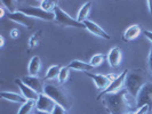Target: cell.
<instances>
[{
    "instance_id": "obj_1",
    "label": "cell",
    "mask_w": 152,
    "mask_h": 114,
    "mask_svg": "<svg viewBox=\"0 0 152 114\" xmlns=\"http://www.w3.org/2000/svg\"><path fill=\"white\" fill-rule=\"evenodd\" d=\"M133 97L128 94L126 89L107 94L104 96L103 105L110 114H130L134 111L132 104Z\"/></svg>"
},
{
    "instance_id": "obj_2",
    "label": "cell",
    "mask_w": 152,
    "mask_h": 114,
    "mask_svg": "<svg viewBox=\"0 0 152 114\" xmlns=\"http://www.w3.org/2000/svg\"><path fill=\"white\" fill-rule=\"evenodd\" d=\"M146 84V74L142 68L132 70L128 72L125 81V88L133 98H136L138 92Z\"/></svg>"
},
{
    "instance_id": "obj_3",
    "label": "cell",
    "mask_w": 152,
    "mask_h": 114,
    "mask_svg": "<svg viewBox=\"0 0 152 114\" xmlns=\"http://www.w3.org/2000/svg\"><path fill=\"white\" fill-rule=\"evenodd\" d=\"M44 94L47 95L49 98H52L57 104L61 105L64 110H70L72 106V102L69 98V96L66 95V92L62 89L60 86H56L53 84H45V90Z\"/></svg>"
},
{
    "instance_id": "obj_4",
    "label": "cell",
    "mask_w": 152,
    "mask_h": 114,
    "mask_svg": "<svg viewBox=\"0 0 152 114\" xmlns=\"http://www.w3.org/2000/svg\"><path fill=\"white\" fill-rule=\"evenodd\" d=\"M54 14H55V22L58 25L62 26H69V28H77V29H85L84 23L78 22L77 20L72 18L68 13H65L63 9L56 6L54 9Z\"/></svg>"
},
{
    "instance_id": "obj_5",
    "label": "cell",
    "mask_w": 152,
    "mask_h": 114,
    "mask_svg": "<svg viewBox=\"0 0 152 114\" xmlns=\"http://www.w3.org/2000/svg\"><path fill=\"white\" fill-rule=\"evenodd\" d=\"M20 12L24 13L31 18H39L44 21H55V14L54 13H48L40 7H33V6H28L20 9Z\"/></svg>"
},
{
    "instance_id": "obj_6",
    "label": "cell",
    "mask_w": 152,
    "mask_h": 114,
    "mask_svg": "<svg viewBox=\"0 0 152 114\" xmlns=\"http://www.w3.org/2000/svg\"><path fill=\"white\" fill-rule=\"evenodd\" d=\"M143 106H149L152 108V84L146 82L143 88L138 92L136 97V107L141 108Z\"/></svg>"
},
{
    "instance_id": "obj_7",
    "label": "cell",
    "mask_w": 152,
    "mask_h": 114,
    "mask_svg": "<svg viewBox=\"0 0 152 114\" xmlns=\"http://www.w3.org/2000/svg\"><path fill=\"white\" fill-rule=\"evenodd\" d=\"M127 74H128V70H124L119 76H117V78L110 84V86L107 87L105 90L99 92V95L97 96V99H99L101 97H103V96H105L107 94H113V92H117V91L121 90L122 87L125 86V81H126Z\"/></svg>"
},
{
    "instance_id": "obj_8",
    "label": "cell",
    "mask_w": 152,
    "mask_h": 114,
    "mask_svg": "<svg viewBox=\"0 0 152 114\" xmlns=\"http://www.w3.org/2000/svg\"><path fill=\"white\" fill-rule=\"evenodd\" d=\"M85 74L87 76H89L91 80L94 81V84L96 86V88L99 89L101 91H104L107 87L110 86V84L113 81L117 78L113 74H109V76H102V74H94L91 72H85Z\"/></svg>"
},
{
    "instance_id": "obj_9",
    "label": "cell",
    "mask_w": 152,
    "mask_h": 114,
    "mask_svg": "<svg viewBox=\"0 0 152 114\" xmlns=\"http://www.w3.org/2000/svg\"><path fill=\"white\" fill-rule=\"evenodd\" d=\"M55 106H56V103L52 98H49L47 95H45V94L39 95L38 100L36 102V107H37L38 111H44V112L52 113L53 110L55 108Z\"/></svg>"
},
{
    "instance_id": "obj_10",
    "label": "cell",
    "mask_w": 152,
    "mask_h": 114,
    "mask_svg": "<svg viewBox=\"0 0 152 114\" xmlns=\"http://www.w3.org/2000/svg\"><path fill=\"white\" fill-rule=\"evenodd\" d=\"M8 18H9L10 21H13V22L17 23V24H21L23 26L28 28V29L33 28V25H34L33 18H31V17H29L28 15H25L24 13L20 12V10L16 12V13H13V14H9V15H8Z\"/></svg>"
},
{
    "instance_id": "obj_11",
    "label": "cell",
    "mask_w": 152,
    "mask_h": 114,
    "mask_svg": "<svg viewBox=\"0 0 152 114\" xmlns=\"http://www.w3.org/2000/svg\"><path fill=\"white\" fill-rule=\"evenodd\" d=\"M22 81L26 84L28 87H30L31 89L38 92L39 95L44 94V90H45V84L42 82L41 79H39L38 76H26L22 79Z\"/></svg>"
},
{
    "instance_id": "obj_12",
    "label": "cell",
    "mask_w": 152,
    "mask_h": 114,
    "mask_svg": "<svg viewBox=\"0 0 152 114\" xmlns=\"http://www.w3.org/2000/svg\"><path fill=\"white\" fill-rule=\"evenodd\" d=\"M15 84L18 86V88H20V90L22 92V95L28 99V100H34V102L38 100L39 94L36 92L33 89H31L30 87H28V86L22 81V79H16Z\"/></svg>"
},
{
    "instance_id": "obj_13",
    "label": "cell",
    "mask_w": 152,
    "mask_h": 114,
    "mask_svg": "<svg viewBox=\"0 0 152 114\" xmlns=\"http://www.w3.org/2000/svg\"><path fill=\"white\" fill-rule=\"evenodd\" d=\"M107 62H109V65L113 68H117L120 65L121 63V48L120 47L115 46L110 49V52L107 54Z\"/></svg>"
},
{
    "instance_id": "obj_14",
    "label": "cell",
    "mask_w": 152,
    "mask_h": 114,
    "mask_svg": "<svg viewBox=\"0 0 152 114\" xmlns=\"http://www.w3.org/2000/svg\"><path fill=\"white\" fill-rule=\"evenodd\" d=\"M84 25H85V29H87L91 34H95V36H97V37H99V38L107 39V40L110 39V36H109L107 32L103 30L99 25H97L95 22L87 20V21H85L84 22Z\"/></svg>"
},
{
    "instance_id": "obj_15",
    "label": "cell",
    "mask_w": 152,
    "mask_h": 114,
    "mask_svg": "<svg viewBox=\"0 0 152 114\" xmlns=\"http://www.w3.org/2000/svg\"><path fill=\"white\" fill-rule=\"evenodd\" d=\"M1 98L13 102V103H17V104H24L28 102V99L25 98L23 95H18L16 92H12V91H2L1 92Z\"/></svg>"
},
{
    "instance_id": "obj_16",
    "label": "cell",
    "mask_w": 152,
    "mask_h": 114,
    "mask_svg": "<svg viewBox=\"0 0 152 114\" xmlns=\"http://www.w3.org/2000/svg\"><path fill=\"white\" fill-rule=\"evenodd\" d=\"M68 68H70V70L83 71V72H91V71H93V70L95 68H93L89 63H86V62H83V61H78V60H75V61L70 62Z\"/></svg>"
},
{
    "instance_id": "obj_17",
    "label": "cell",
    "mask_w": 152,
    "mask_h": 114,
    "mask_svg": "<svg viewBox=\"0 0 152 114\" xmlns=\"http://www.w3.org/2000/svg\"><path fill=\"white\" fill-rule=\"evenodd\" d=\"M141 34V26L140 25H132L124 32V40L125 41H132L136 39Z\"/></svg>"
},
{
    "instance_id": "obj_18",
    "label": "cell",
    "mask_w": 152,
    "mask_h": 114,
    "mask_svg": "<svg viewBox=\"0 0 152 114\" xmlns=\"http://www.w3.org/2000/svg\"><path fill=\"white\" fill-rule=\"evenodd\" d=\"M40 68H41V62H40V58L39 56H33L31 58L30 63H29V76H37V74L40 71Z\"/></svg>"
},
{
    "instance_id": "obj_19",
    "label": "cell",
    "mask_w": 152,
    "mask_h": 114,
    "mask_svg": "<svg viewBox=\"0 0 152 114\" xmlns=\"http://www.w3.org/2000/svg\"><path fill=\"white\" fill-rule=\"evenodd\" d=\"M91 9V1H87L85 5H83V7L80 8L79 13H78V17H77V21L80 23H84L85 21H87V17L89 15Z\"/></svg>"
},
{
    "instance_id": "obj_20",
    "label": "cell",
    "mask_w": 152,
    "mask_h": 114,
    "mask_svg": "<svg viewBox=\"0 0 152 114\" xmlns=\"http://www.w3.org/2000/svg\"><path fill=\"white\" fill-rule=\"evenodd\" d=\"M61 68H62L58 66V65H53V66H50V68L47 70V72H46V79L53 80V79L58 78L60 72H61Z\"/></svg>"
},
{
    "instance_id": "obj_21",
    "label": "cell",
    "mask_w": 152,
    "mask_h": 114,
    "mask_svg": "<svg viewBox=\"0 0 152 114\" xmlns=\"http://www.w3.org/2000/svg\"><path fill=\"white\" fill-rule=\"evenodd\" d=\"M41 33H42V31L39 30V31H37L36 33H33L30 37L29 41H28V46H29L30 49H33L34 47H37V46L39 45V42H40V40H41Z\"/></svg>"
},
{
    "instance_id": "obj_22",
    "label": "cell",
    "mask_w": 152,
    "mask_h": 114,
    "mask_svg": "<svg viewBox=\"0 0 152 114\" xmlns=\"http://www.w3.org/2000/svg\"><path fill=\"white\" fill-rule=\"evenodd\" d=\"M33 107H36V102L34 100H28L26 103L22 104V106L20 107L17 114H30L33 110Z\"/></svg>"
},
{
    "instance_id": "obj_23",
    "label": "cell",
    "mask_w": 152,
    "mask_h": 114,
    "mask_svg": "<svg viewBox=\"0 0 152 114\" xmlns=\"http://www.w3.org/2000/svg\"><path fill=\"white\" fill-rule=\"evenodd\" d=\"M69 76H70V68L68 66H63L61 68V72H60V76L57 78L58 80V84H64L69 80Z\"/></svg>"
},
{
    "instance_id": "obj_24",
    "label": "cell",
    "mask_w": 152,
    "mask_h": 114,
    "mask_svg": "<svg viewBox=\"0 0 152 114\" xmlns=\"http://www.w3.org/2000/svg\"><path fill=\"white\" fill-rule=\"evenodd\" d=\"M56 2L55 1H50V0H44L40 2V8H42L44 10L48 12V13H54V9L56 7Z\"/></svg>"
},
{
    "instance_id": "obj_25",
    "label": "cell",
    "mask_w": 152,
    "mask_h": 114,
    "mask_svg": "<svg viewBox=\"0 0 152 114\" xmlns=\"http://www.w3.org/2000/svg\"><path fill=\"white\" fill-rule=\"evenodd\" d=\"M103 62H104V55H102V54H96V55H94L91 58L89 64H91L93 68H97V66H99Z\"/></svg>"
},
{
    "instance_id": "obj_26",
    "label": "cell",
    "mask_w": 152,
    "mask_h": 114,
    "mask_svg": "<svg viewBox=\"0 0 152 114\" xmlns=\"http://www.w3.org/2000/svg\"><path fill=\"white\" fill-rule=\"evenodd\" d=\"M1 4L9 10V14L16 13V1H14V0H2Z\"/></svg>"
},
{
    "instance_id": "obj_27",
    "label": "cell",
    "mask_w": 152,
    "mask_h": 114,
    "mask_svg": "<svg viewBox=\"0 0 152 114\" xmlns=\"http://www.w3.org/2000/svg\"><path fill=\"white\" fill-rule=\"evenodd\" d=\"M52 114H66V110H64L61 105H57V104H56V106H55V108L53 110Z\"/></svg>"
},
{
    "instance_id": "obj_28",
    "label": "cell",
    "mask_w": 152,
    "mask_h": 114,
    "mask_svg": "<svg viewBox=\"0 0 152 114\" xmlns=\"http://www.w3.org/2000/svg\"><path fill=\"white\" fill-rule=\"evenodd\" d=\"M149 110H150L149 106H143V107H141V108H138L134 114H148Z\"/></svg>"
},
{
    "instance_id": "obj_29",
    "label": "cell",
    "mask_w": 152,
    "mask_h": 114,
    "mask_svg": "<svg viewBox=\"0 0 152 114\" xmlns=\"http://www.w3.org/2000/svg\"><path fill=\"white\" fill-rule=\"evenodd\" d=\"M10 36H12V38H18L20 37V31L17 30V29H13V30L10 31Z\"/></svg>"
},
{
    "instance_id": "obj_30",
    "label": "cell",
    "mask_w": 152,
    "mask_h": 114,
    "mask_svg": "<svg viewBox=\"0 0 152 114\" xmlns=\"http://www.w3.org/2000/svg\"><path fill=\"white\" fill-rule=\"evenodd\" d=\"M148 64H149V68L152 72V47L150 49V53H149V58H148Z\"/></svg>"
},
{
    "instance_id": "obj_31",
    "label": "cell",
    "mask_w": 152,
    "mask_h": 114,
    "mask_svg": "<svg viewBox=\"0 0 152 114\" xmlns=\"http://www.w3.org/2000/svg\"><path fill=\"white\" fill-rule=\"evenodd\" d=\"M143 34H144L146 38L149 39L150 41L152 42V31H148V30H145L144 32H143Z\"/></svg>"
},
{
    "instance_id": "obj_32",
    "label": "cell",
    "mask_w": 152,
    "mask_h": 114,
    "mask_svg": "<svg viewBox=\"0 0 152 114\" xmlns=\"http://www.w3.org/2000/svg\"><path fill=\"white\" fill-rule=\"evenodd\" d=\"M146 5H148V7H149V12H150V14L152 15V0L148 1V2H146Z\"/></svg>"
},
{
    "instance_id": "obj_33",
    "label": "cell",
    "mask_w": 152,
    "mask_h": 114,
    "mask_svg": "<svg viewBox=\"0 0 152 114\" xmlns=\"http://www.w3.org/2000/svg\"><path fill=\"white\" fill-rule=\"evenodd\" d=\"M4 45H5V39L1 36V37H0V47H4Z\"/></svg>"
},
{
    "instance_id": "obj_34",
    "label": "cell",
    "mask_w": 152,
    "mask_h": 114,
    "mask_svg": "<svg viewBox=\"0 0 152 114\" xmlns=\"http://www.w3.org/2000/svg\"><path fill=\"white\" fill-rule=\"evenodd\" d=\"M4 15H5V8L0 7V17H2Z\"/></svg>"
},
{
    "instance_id": "obj_35",
    "label": "cell",
    "mask_w": 152,
    "mask_h": 114,
    "mask_svg": "<svg viewBox=\"0 0 152 114\" xmlns=\"http://www.w3.org/2000/svg\"><path fill=\"white\" fill-rule=\"evenodd\" d=\"M34 114H52V113H48V112H44V111H38V110H37V111L34 112Z\"/></svg>"
}]
</instances>
